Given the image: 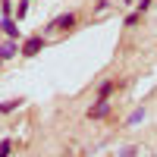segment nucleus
<instances>
[{"mask_svg":"<svg viewBox=\"0 0 157 157\" xmlns=\"http://www.w3.org/2000/svg\"><path fill=\"white\" fill-rule=\"evenodd\" d=\"M104 116H110V101L98 98V104L88 107V120H104Z\"/></svg>","mask_w":157,"mask_h":157,"instance_id":"3","label":"nucleus"},{"mask_svg":"<svg viewBox=\"0 0 157 157\" xmlns=\"http://www.w3.org/2000/svg\"><path fill=\"white\" fill-rule=\"evenodd\" d=\"M44 35H32V38H25V41L19 44V54L22 57H38V54H41V50H44Z\"/></svg>","mask_w":157,"mask_h":157,"instance_id":"1","label":"nucleus"},{"mask_svg":"<svg viewBox=\"0 0 157 157\" xmlns=\"http://www.w3.org/2000/svg\"><path fill=\"white\" fill-rule=\"evenodd\" d=\"M10 151H13V138H3L0 141V157H10Z\"/></svg>","mask_w":157,"mask_h":157,"instance_id":"10","label":"nucleus"},{"mask_svg":"<svg viewBox=\"0 0 157 157\" xmlns=\"http://www.w3.org/2000/svg\"><path fill=\"white\" fill-rule=\"evenodd\" d=\"M120 3H132V0H120Z\"/></svg>","mask_w":157,"mask_h":157,"instance_id":"15","label":"nucleus"},{"mask_svg":"<svg viewBox=\"0 0 157 157\" xmlns=\"http://www.w3.org/2000/svg\"><path fill=\"white\" fill-rule=\"evenodd\" d=\"M25 13H29V0H19V6H16V22L25 19Z\"/></svg>","mask_w":157,"mask_h":157,"instance_id":"9","label":"nucleus"},{"mask_svg":"<svg viewBox=\"0 0 157 157\" xmlns=\"http://www.w3.org/2000/svg\"><path fill=\"white\" fill-rule=\"evenodd\" d=\"M113 88H116V82H113V78H107V82H101V85H98V98H104V101H110V94H113Z\"/></svg>","mask_w":157,"mask_h":157,"instance_id":"7","label":"nucleus"},{"mask_svg":"<svg viewBox=\"0 0 157 157\" xmlns=\"http://www.w3.org/2000/svg\"><path fill=\"white\" fill-rule=\"evenodd\" d=\"M135 154H138V148H135V145H126V148L120 151V157H135Z\"/></svg>","mask_w":157,"mask_h":157,"instance_id":"12","label":"nucleus"},{"mask_svg":"<svg viewBox=\"0 0 157 157\" xmlns=\"http://www.w3.org/2000/svg\"><path fill=\"white\" fill-rule=\"evenodd\" d=\"M19 54V41H13V38H6L3 44H0V63H6V60H13Z\"/></svg>","mask_w":157,"mask_h":157,"instance_id":"5","label":"nucleus"},{"mask_svg":"<svg viewBox=\"0 0 157 157\" xmlns=\"http://www.w3.org/2000/svg\"><path fill=\"white\" fill-rule=\"evenodd\" d=\"M72 25H75V13H63V16H57L54 22H47L44 32H69Z\"/></svg>","mask_w":157,"mask_h":157,"instance_id":"2","label":"nucleus"},{"mask_svg":"<svg viewBox=\"0 0 157 157\" xmlns=\"http://www.w3.org/2000/svg\"><path fill=\"white\" fill-rule=\"evenodd\" d=\"M0 32H3L6 38H13V41H19V25H16L13 16H3V19H0Z\"/></svg>","mask_w":157,"mask_h":157,"instance_id":"4","label":"nucleus"},{"mask_svg":"<svg viewBox=\"0 0 157 157\" xmlns=\"http://www.w3.org/2000/svg\"><path fill=\"white\" fill-rule=\"evenodd\" d=\"M138 19H141V13H138V10H132V13L126 16V22H123V25H129V29H132V25H135Z\"/></svg>","mask_w":157,"mask_h":157,"instance_id":"11","label":"nucleus"},{"mask_svg":"<svg viewBox=\"0 0 157 157\" xmlns=\"http://www.w3.org/2000/svg\"><path fill=\"white\" fill-rule=\"evenodd\" d=\"M0 10H3V16H13V0H0Z\"/></svg>","mask_w":157,"mask_h":157,"instance_id":"13","label":"nucleus"},{"mask_svg":"<svg viewBox=\"0 0 157 157\" xmlns=\"http://www.w3.org/2000/svg\"><path fill=\"white\" fill-rule=\"evenodd\" d=\"M19 107H22V98H13V101H0V113H3V116H6V113H16Z\"/></svg>","mask_w":157,"mask_h":157,"instance_id":"6","label":"nucleus"},{"mask_svg":"<svg viewBox=\"0 0 157 157\" xmlns=\"http://www.w3.org/2000/svg\"><path fill=\"white\" fill-rule=\"evenodd\" d=\"M107 6H110V0H98V3H94V13H104Z\"/></svg>","mask_w":157,"mask_h":157,"instance_id":"14","label":"nucleus"},{"mask_svg":"<svg viewBox=\"0 0 157 157\" xmlns=\"http://www.w3.org/2000/svg\"><path fill=\"white\" fill-rule=\"evenodd\" d=\"M141 120H145V107H138V110H132V113H129V120H126V126H138Z\"/></svg>","mask_w":157,"mask_h":157,"instance_id":"8","label":"nucleus"}]
</instances>
